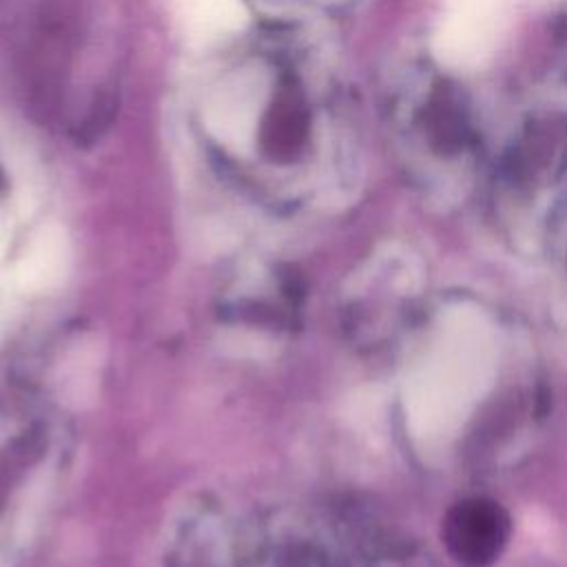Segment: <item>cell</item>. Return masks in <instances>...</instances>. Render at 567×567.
I'll use <instances>...</instances> for the list:
<instances>
[{
  "instance_id": "7a4b0ae2",
  "label": "cell",
  "mask_w": 567,
  "mask_h": 567,
  "mask_svg": "<svg viewBox=\"0 0 567 567\" xmlns=\"http://www.w3.org/2000/svg\"><path fill=\"white\" fill-rule=\"evenodd\" d=\"M494 20L452 13L441 22L434 33V55L450 69H474L478 66L494 47Z\"/></svg>"
},
{
  "instance_id": "277c9868",
  "label": "cell",
  "mask_w": 567,
  "mask_h": 567,
  "mask_svg": "<svg viewBox=\"0 0 567 567\" xmlns=\"http://www.w3.org/2000/svg\"><path fill=\"white\" fill-rule=\"evenodd\" d=\"M447 4L452 9V13H463V16L494 20L501 0H447Z\"/></svg>"
},
{
  "instance_id": "6da1fadb",
  "label": "cell",
  "mask_w": 567,
  "mask_h": 567,
  "mask_svg": "<svg viewBox=\"0 0 567 567\" xmlns=\"http://www.w3.org/2000/svg\"><path fill=\"white\" fill-rule=\"evenodd\" d=\"M507 538V516L489 501L472 498L458 503L445 520L450 551L470 567H483L496 558Z\"/></svg>"
},
{
  "instance_id": "3957f363",
  "label": "cell",
  "mask_w": 567,
  "mask_h": 567,
  "mask_svg": "<svg viewBox=\"0 0 567 567\" xmlns=\"http://www.w3.org/2000/svg\"><path fill=\"white\" fill-rule=\"evenodd\" d=\"M69 244L60 228H42L13 268V281L24 292L55 290L69 272Z\"/></svg>"
}]
</instances>
